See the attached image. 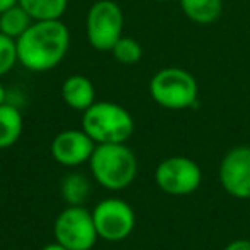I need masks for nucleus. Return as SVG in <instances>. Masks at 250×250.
<instances>
[{
	"mask_svg": "<svg viewBox=\"0 0 250 250\" xmlns=\"http://www.w3.org/2000/svg\"><path fill=\"white\" fill-rule=\"evenodd\" d=\"M16 43L19 63L24 69L46 72L65 59L70 46V33L62 19L35 21Z\"/></svg>",
	"mask_w": 250,
	"mask_h": 250,
	"instance_id": "1",
	"label": "nucleus"
},
{
	"mask_svg": "<svg viewBox=\"0 0 250 250\" xmlns=\"http://www.w3.org/2000/svg\"><path fill=\"white\" fill-rule=\"evenodd\" d=\"M94 180L108 190H124L137 177V158L124 144H96L89 158Z\"/></svg>",
	"mask_w": 250,
	"mask_h": 250,
	"instance_id": "2",
	"label": "nucleus"
},
{
	"mask_svg": "<svg viewBox=\"0 0 250 250\" xmlns=\"http://www.w3.org/2000/svg\"><path fill=\"white\" fill-rule=\"evenodd\" d=\"M134 129L132 115L111 101H94L83 115V130L96 144H124Z\"/></svg>",
	"mask_w": 250,
	"mask_h": 250,
	"instance_id": "3",
	"label": "nucleus"
},
{
	"mask_svg": "<svg viewBox=\"0 0 250 250\" xmlns=\"http://www.w3.org/2000/svg\"><path fill=\"white\" fill-rule=\"evenodd\" d=\"M151 98L167 110H187L197 103L195 77L180 67L161 69L149 81Z\"/></svg>",
	"mask_w": 250,
	"mask_h": 250,
	"instance_id": "4",
	"label": "nucleus"
},
{
	"mask_svg": "<svg viewBox=\"0 0 250 250\" xmlns=\"http://www.w3.org/2000/svg\"><path fill=\"white\" fill-rule=\"evenodd\" d=\"M86 36L98 52H111L124 36V11L115 0H98L86 16Z\"/></svg>",
	"mask_w": 250,
	"mask_h": 250,
	"instance_id": "5",
	"label": "nucleus"
},
{
	"mask_svg": "<svg viewBox=\"0 0 250 250\" xmlns=\"http://www.w3.org/2000/svg\"><path fill=\"white\" fill-rule=\"evenodd\" d=\"M53 235L69 250H91L98 240L93 212L83 206H67L57 216Z\"/></svg>",
	"mask_w": 250,
	"mask_h": 250,
	"instance_id": "6",
	"label": "nucleus"
},
{
	"mask_svg": "<svg viewBox=\"0 0 250 250\" xmlns=\"http://www.w3.org/2000/svg\"><path fill=\"white\" fill-rule=\"evenodd\" d=\"M154 182L168 195H188L199 188L202 171L190 158L170 156L156 167Z\"/></svg>",
	"mask_w": 250,
	"mask_h": 250,
	"instance_id": "7",
	"label": "nucleus"
},
{
	"mask_svg": "<svg viewBox=\"0 0 250 250\" xmlns=\"http://www.w3.org/2000/svg\"><path fill=\"white\" fill-rule=\"evenodd\" d=\"M91 212L98 238L106 242H122L136 228V212L122 199H104Z\"/></svg>",
	"mask_w": 250,
	"mask_h": 250,
	"instance_id": "8",
	"label": "nucleus"
},
{
	"mask_svg": "<svg viewBox=\"0 0 250 250\" xmlns=\"http://www.w3.org/2000/svg\"><path fill=\"white\" fill-rule=\"evenodd\" d=\"M221 187L231 197L250 199V147L238 146L225 154L219 165Z\"/></svg>",
	"mask_w": 250,
	"mask_h": 250,
	"instance_id": "9",
	"label": "nucleus"
},
{
	"mask_svg": "<svg viewBox=\"0 0 250 250\" xmlns=\"http://www.w3.org/2000/svg\"><path fill=\"white\" fill-rule=\"evenodd\" d=\"M96 143L84 130L69 129L57 134L52 143V156L63 167H79L89 161Z\"/></svg>",
	"mask_w": 250,
	"mask_h": 250,
	"instance_id": "10",
	"label": "nucleus"
},
{
	"mask_svg": "<svg viewBox=\"0 0 250 250\" xmlns=\"http://www.w3.org/2000/svg\"><path fill=\"white\" fill-rule=\"evenodd\" d=\"M62 98L67 106L77 111H86L96 101L94 84L81 74L67 77L62 84Z\"/></svg>",
	"mask_w": 250,
	"mask_h": 250,
	"instance_id": "11",
	"label": "nucleus"
},
{
	"mask_svg": "<svg viewBox=\"0 0 250 250\" xmlns=\"http://www.w3.org/2000/svg\"><path fill=\"white\" fill-rule=\"evenodd\" d=\"M22 134V115L14 104H0V149L12 147Z\"/></svg>",
	"mask_w": 250,
	"mask_h": 250,
	"instance_id": "12",
	"label": "nucleus"
},
{
	"mask_svg": "<svg viewBox=\"0 0 250 250\" xmlns=\"http://www.w3.org/2000/svg\"><path fill=\"white\" fill-rule=\"evenodd\" d=\"M182 12L195 24H212L223 12V0H178Z\"/></svg>",
	"mask_w": 250,
	"mask_h": 250,
	"instance_id": "13",
	"label": "nucleus"
},
{
	"mask_svg": "<svg viewBox=\"0 0 250 250\" xmlns=\"http://www.w3.org/2000/svg\"><path fill=\"white\" fill-rule=\"evenodd\" d=\"M19 5L33 21H55L65 14L69 0H19Z\"/></svg>",
	"mask_w": 250,
	"mask_h": 250,
	"instance_id": "14",
	"label": "nucleus"
},
{
	"mask_svg": "<svg viewBox=\"0 0 250 250\" xmlns=\"http://www.w3.org/2000/svg\"><path fill=\"white\" fill-rule=\"evenodd\" d=\"M33 18L19 4L12 5L11 9L0 14V33L12 40L21 38L26 29L33 24Z\"/></svg>",
	"mask_w": 250,
	"mask_h": 250,
	"instance_id": "15",
	"label": "nucleus"
},
{
	"mask_svg": "<svg viewBox=\"0 0 250 250\" xmlns=\"http://www.w3.org/2000/svg\"><path fill=\"white\" fill-rule=\"evenodd\" d=\"M60 192L69 206H83L89 195V180L81 173H70L62 180Z\"/></svg>",
	"mask_w": 250,
	"mask_h": 250,
	"instance_id": "16",
	"label": "nucleus"
},
{
	"mask_svg": "<svg viewBox=\"0 0 250 250\" xmlns=\"http://www.w3.org/2000/svg\"><path fill=\"white\" fill-rule=\"evenodd\" d=\"M111 53H113L115 60L122 65H134L143 59V46L134 38L122 36L111 48Z\"/></svg>",
	"mask_w": 250,
	"mask_h": 250,
	"instance_id": "17",
	"label": "nucleus"
},
{
	"mask_svg": "<svg viewBox=\"0 0 250 250\" xmlns=\"http://www.w3.org/2000/svg\"><path fill=\"white\" fill-rule=\"evenodd\" d=\"M18 62L19 59H18V43H16V40L0 33V77L11 72Z\"/></svg>",
	"mask_w": 250,
	"mask_h": 250,
	"instance_id": "18",
	"label": "nucleus"
},
{
	"mask_svg": "<svg viewBox=\"0 0 250 250\" xmlns=\"http://www.w3.org/2000/svg\"><path fill=\"white\" fill-rule=\"evenodd\" d=\"M223 250H250V240H245V238L233 240V242L228 243Z\"/></svg>",
	"mask_w": 250,
	"mask_h": 250,
	"instance_id": "19",
	"label": "nucleus"
},
{
	"mask_svg": "<svg viewBox=\"0 0 250 250\" xmlns=\"http://www.w3.org/2000/svg\"><path fill=\"white\" fill-rule=\"evenodd\" d=\"M19 4V0H0V14L4 11H7V9H11L12 5Z\"/></svg>",
	"mask_w": 250,
	"mask_h": 250,
	"instance_id": "20",
	"label": "nucleus"
},
{
	"mask_svg": "<svg viewBox=\"0 0 250 250\" xmlns=\"http://www.w3.org/2000/svg\"><path fill=\"white\" fill-rule=\"evenodd\" d=\"M42 250H69V249H65V247H63L62 243L55 242V243H48V245H45Z\"/></svg>",
	"mask_w": 250,
	"mask_h": 250,
	"instance_id": "21",
	"label": "nucleus"
},
{
	"mask_svg": "<svg viewBox=\"0 0 250 250\" xmlns=\"http://www.w3.org/2000/svg\"><path fill=\"white\" fill-rule=\"evenodd\" d=\"M2 103H5V87L4 84L0 83V104Z\"/></svg>",
	"mask_w": 250,
	"mask_h": 250,
	"instance_id": "22",
	"label": "nucleus"
},
{
	"mask_svg": "<svg viewBox=\"0 0 250 250\" xmlns=\"http://www.w3.org/2000/svg\"><path fill=\"white\" fill-rule=\"evenodd\" d=\"M156 2H173V0H156Z\"/></svg>",
	"mask_w": 250,
	"mask_h": 250,
	"instance_id": "23",
	"label": "nucleus"
}]
</instances>
